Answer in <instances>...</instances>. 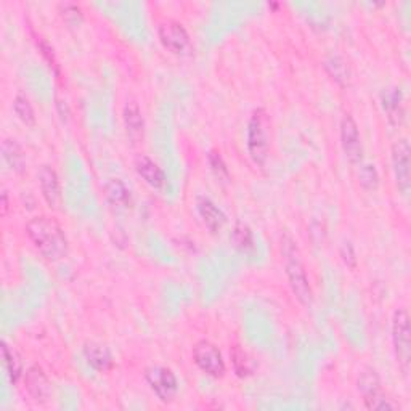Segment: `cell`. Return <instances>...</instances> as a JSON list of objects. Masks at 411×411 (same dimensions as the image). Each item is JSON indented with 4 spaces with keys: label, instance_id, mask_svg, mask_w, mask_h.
I'll return each mask as SVG.
<instances>
[{
    "label": "cell",
    "instance_id": "obj_1",
    "mask_svg": "<svg viewBox=\"0 0 411 411\" xmlns=\"http://www.w3.org/2000/svg\"><path fill=\"white\" fill-rule=\"evenodd\" d=\"M25 230L34 248L49 261H60L68 254V238L63 226L51 217H32Z\"/></svg>",
    "mask_w": 411,
    "mask_h": 411
},
{
    "label": "cell",
    "instance_id": "obj_2",
    "mask_svg": "<svg viewBox=\"0 0 411 411\" xmlns=\"http://www.w3.org/2000/svg\"><path fill=\"white\" fill-rule=\"evenodd\" d=\"M281 253L285 259V268L291 290L302 305L310 307L314 302V291H312L309 277L305 273V267L302 263L299 249L290 236H285L281 241Z\"/></svg>",
    "mask_w": 411,
    "mask_h": 411
},
{
    "label": "cell",
    "instance_id": "obj_3",
    "mask_svg": "<svg viewBox=\"0 0 411 411\" xmlns=\"http://www.w3.org/2000/svg\"><path fill=\"white\" fill-rule=\"evenodd\" d=\"M392 341L400 370L408 375L411 363V329L410 315L405 309L395 310L392 316Z\"/></svg>",
    "mask_w": 411,
    "mask_h": 411
},
{
    "label": "cell",
    "instance_id": "obj_4",
    "mask_svg": "<svg viewBox=\"0 0 411 411\" xmlns=\"http://www.w3.org/2000/svg\"><path fill=\"white\" fill-rule=\"evenodd\" d=\"M158 36L161 44L172 54L178 56H188L193 54L191 39L182 23L174 20L163 21L158 27Z\"/></svg>",
    "mask_w": 411,
    "mask_h": 411
},
{
    "label": "cell",
    "instance_id": "obj_5",
    "mask_svg": "<svg viewBox=\"0 0 411 411\" xmlns=\"http://www.w3.org/2000/svg\"><path fill=\"white\" fill-rule=\"evenodd\" d=\"M268 135L266 129V113L263 110L254 111L248 126V150L256 164L266 163L268 156Z\"/></svg>",
    "mask_w": 411,
    "mask_h": 411
},
{
    "label": "cell",
    "instance_id": "obj_6",
    "mask_svg": "<svg viewBox=\"0 0 411 411\" xmlns=\"http://www.w3.org/2000/svg\"><path fill=\"white\" fill-rule=\"evenodd\" d=\"M193 358L195 363L200 366L201 371L212 377H222L225 375V362L219 351V347L211 341H198L193 347Z\"/></svg>",
    "mask_w": 411,
    "mask_h": 411
},
{
    "label": "cell",
    "instance_id": "obj_7",
    "mask_svg": "<svg viewBox=\"0 0 411 411\" xmlns=\"http://www.w3.org/2000/svg\"><path fill=\"white\" fill-rule=\"evenodd\" d=\"M145 379L148 382L151 390L158 395L161 401L174 400V397L177 395L178 384L177 377L174 375L172 370H169L166 366H150L145 370Z\"/></svg>",
    "mask_w": 411,
    "mask_h": 411
},
{
    "label": "cell",
    "instance_id": "obj_8",
    "mask_svg": "<svg viewBox=\"0 0 411 411\" xmlns=\"http://www.w3.org/2000/svg\"><path fill=\"white\" fill-rule=\"evenodd\" d=\"M411 148L406 139L397 140L392 145V166H394L395 182L399 190L408 196L410 185H411Z\"/></svg>",
    "mask_w": 411,
    "mask_h": 411
},
{
    "label": "cell",
    "instance_id": "obj_9",
    "mask_svg": "<svg viewBox=\"0 0 411 411\" xmlns=\"http://www.w3.org/2000/svg\"><path fill=\"white\" fill-rule=\"evenodd\" d=\"M341 141H342L344 153H346L349 161H351V163H358L363 154L362 139H360V132H358L357 122L353 121V117L351 115H346L342 117Z\"/></svg>",
    "mask_w": 411,
    "mask_h": 411
},
{
    "label": "cell",
    "instance_id": "obj_10",
    "mask_svg": "<svg viewBox=\"0 0 411 411\" xmlns=\"http://www.w3.org/2000/svg\"><path fill=\"white\" fill-rule=\"evenodd\" d=\"M25 386L27 394H30L36 401H44L49 400L50 397V382L47 379L44 370L40 366H31L25 375Z\"/></svg>",
    "mask_w": 411,
    "mask_h": 411
},
{
    "label": "cell",
    "instance_id": "obj_11",
    "mask_svg": "<svg viewBox=\"0 0 411 411\" xmlns=\"http://www.w3.org/2000/svg\"><path fill=\"white\" fill-rule=\"evenodd\" d=\"M39 183L47 204L54 207V209H58L61 204V190L58 176H56L54 169L50 166H42L39 171Z\"/></svg>",
    "mask_w": 411,
    "mask_h": 411
},
{
    "label": "cell",
    "instance_id": "obj_12",
    "mask_svg": "<svg viewBox=\"0 0 411 411\" xmlns=\"http://www.w3.org/2000/svg\"><path fill=\"white\" fill-rule=\"evenodd\" d=\"M198 206V212H200L202 222H204L207 228H209L212 233H217V231H220L224 228L226 217L224 212H222L219 207H217L214 202H212L209 198L200 196L196 201Z\"/></svg>",
    "mask_w": 411,
    "mask_h": 411
},
{
    "label": "cell",
    "instance_id": "obj_13",
    "mask_svg": "<svg viewBox=\"0 0 411 411\" xmlns=\"http://www.w3.org/2000/svg\"><path fill=\"white\" fill-rule=\"evenodd\" d=\"M135 169L137 172H139V176L153 188H163L164 183H166V177H164L163 169H161L153 159H150L148 156H137Z\"/></svg>",
    "mask_w": 411,
    "mask_h": 411
},
{
    "label": "cell",
    "instance_id": "obj_14",
    "mask_svg": "<svg viewBox=\"0 0 411 411\" xmlns=\"http://www.w3.org/2000/svg\"><path fill=\"white\" fill-rule=\"evenodd\" d=\"M124 124H126L127 134H129V137L134 141H139L141 137H143V127H145L143 115H141L139 103L134 102V100L126 103V106H124Z\"/></svg>",
    "mask_w": 411,
    "mask_h": 411
},
{
    "label": "cell",
    "instance_id": "obj_15",
    "mask_svg": "<svg viewBox=\"0 0 411 411\" xmlns=\"http://www.w3.org/2000/svg\"><path fill=\"white\" fill-rule=\"evenodd\" d=\"M84 353H86L89 365H91L93 370L105 373L113 366L111 353L105 346H102V344H97V342L87 344L86 349H84Z\"/></svg>",
    "mask_w": 411,
    "mask_h": 411
},
{
    "label": "cell",
    "instance_id": "obj_16",
    "mask_svg": "<svg viewBox=\"0 0 411 411\" xmlns=\"http://www.w3.org/2000/svg\"><path fill=\"white\" fill-rule=\"evenodd\" d=\"M2 153L3 159L7 161V164L10 166L15 172H23L26 167V159L25 153H23L21 146L16 143L15 140H3L2 143Z\"/></svg>",
    "mask_w": 411,
    "mask_h": 411
},
{
    "label": "cell",
    "instance_id": "obj_17",
    "mask_svg": "<svg viewBox=\"0 0 411 411\" xmlns=\"http://www.w3.org/2000/svg\"><path fill=\"white\" fill-rule=\"evenodd\" d=\"M105 191H106L108 200H110L115 206L126 207L127 204H130L129 188H127L126 183L119 180V178H111V180L106 183Z\"/></svg>",
    "mask_w": 411,
    "mask_h": 411
},
{
    "label": "cell",
    "instance_id": "obj_18",
    "mask_svg": "<svg viewBox=\"0 0 411 411\" xmlns=\"http://www.w3.org/2000/svg\"><path fill=\"white\" fill-rule=\"evenodd\" d=\"M358 389L363 392V397H371L381 392V382L373 368H363L358 376Z\"/></svg>",
    "mask_w": 411,
    "mask_h": 411
},
{
    "label": "cell",
    "instance_id": "obj_19",
    "mask_svg": "<svg viewBox=\"0 0 411 411\" xmlns=\"http://www.w3.org/2000/svg\"><path fill=\"white\" fill-rule=\"evenodd\" d=\"M231 243L235 244V248L241 249V251H251L254 248V239H253V231L248 225L238 224L235 225L233 231H231Z\"/></svg>",
    "mask_w": 411,
    "mask_h": 411
},
{
    "label": "cell",
    "instance_id": "obj_20",
    "mask_svg": "<svg viewBox=\"0 0 411 411\" xmlns=\"http://www.w3.org/2000/svg\"><path fill=\"white\" fill-rule=\"evenodd\" d=\"M13 108H15L16 116L25 122L26 126H34L36 124V115L34 108H32L30 98L25 93H16L15 102H13Z\"/></svg>",
    "mask_w": 411,
    "mask_h": 411
},
{
    "label": "cell",
    "instance_id": "obj_21",
    "mask_svg": "<svg viewBox=\"0 0 411 411\" xmlns=\"http://www.w3.org/2000/svg\"><path fill=\"white\" fill-rule=\"evenodd\" d=\"M2 352H3V362H5V368H7L8 376H10V381L16 382L23 375L21 360L18 358L16 352L13 351V349L8 347L5 342L2 344Z\"/></svg>",
    "mask_w": 411,
    "mask_h": 411
},
{
    "label": "cell",
    "instance_id": "obj_22",
    "mask_svg": "<svg viewBox=\"0 0 411 411\" xmlns=\"http://www.w3.org/2000/svg\"><path fill=\"white\" fill-rule=\"evenodd\" d=\"M231 362H233L236 375L241 377L249 376L254 371V363L251 360V357H249L241 347L233 349V352H231Z\"/></svg>",
    "mask_w": 411,
    "mask_h": 411
},
{
    "label": "cell",
    "instance_id": "obj_23",
    "mask_svg": "<svg viewBox=\"0 0 411 411\" xmlns=\"http://www.w3.org/2000/svg\"><path fill=\"white\" fill-rule=\"evenodd\" d=\"M326 69L329 71V74H331L338 82L344 84V86L349 82V75H351V73H349V66L346 64V61L339 58V56H331V58L326 61Z\"/></svg>",
    "mask_w": 411,
    "mask_h": 411
},
{
    "label": "cell",
    "instance_id": "obj_24",
    "mask_svg": "<svg viewBox=\"0 0 411 411\" xmlns=\"http://www.w3.org/2000/svg\"><path fill=\"white\" fill-rule=\"evenodd\" d=\"M358 178H360V185L365 190H376L379 187V174L373 164H365L358 171Z\"/></svg>",
    "mask_w": 411,
    "mask_h": 411
},
{
    "label": "cell",
    "instance_id": "obj_25",
    "mask_svg": "<svg viewBox=\"0 0 411 411\" xmlns=\"http://www.w3.org/2000/svg\"><path fill=\"white\" fill-rule=\"evenodd\" d=\"M365 406L368 410H395L397 405L392 403V401L377 392V394L371 395V397H365Z\"/></svg>",
    "mask_w": 411,
    "mask_h": 411
},
{
    "label": "cell",
    "instance_id": "obj_26",
    "mask_svg": "<svg viewBox=\"0 0 411 411\" xmlns=\"http://www.w3.org/2000/svg\"><path fill=\"white\" fill-rule=\"evenodd\" d=\"M209 164H211L212 171H214V174L217 177L222 178V180H228V178H230L228 169H226L220 153H217V151H211V153H209Z\"/></svg>",
    "mask_w": 411,
    "mask_h": 411
},
{
    "label": "cell",
    "instance_id": "obj_27",
    "mask_svg": "<svg viewBox=\"0 0 411 411\" xmlns=\"http://www.w3.org/2000/svg\"><path fill=\"white\" fill-rule=\"evenodd\" d=\"M60 13L63 16V20L69 25H74V23H79L82 20V12L78 5L74 3H61L60 5Z\"/></svg>",
    "mask_w": 411,
    "mask_h": 411
},
{
    "label": "cell",
    "instance_id": "obj_28",
    "mask_svg": "<svg viewBox=\"0 0 411 411\" xmlns=\"http://www.w3.org/2000/svg\"><path fill=\"white\" fill-rule=\"evenodd\" d=\"M400 102H401V95H400V92H397V91L389 93V95L386 97L384 108L390 115V117H394L397 115L401 116V103Z\"/></svg>",
    "mask_w": 411,
    "mask_h": 411
},
{
    "label": "cell",
    "instance_id": "obj_29",
    "mask_svg": "<svg viewBox=\"0 0 411 411\" xmlns=\"http://www.w3.org/2000/svg\"><path fill=\"white\" fill-rule=\"evenodd\" d=\"M341 257L342 261L347 263L349 267H355L357 266V257H355V251H353V246L351 243H344L341 248Z\"/></svg>",
    "mask_w": 411,
    "mask_h": 411
},
{
    "label": "cell",
    "instance_id": "obj_30",
    "mask_svg": "<svg viewBox=\"0 0 411 411\" xmlns=\"http://www.w3.org/2000/svg\"><path fill=\"white\" fill-rule=\"evenodd\" d=\"M8 212V196H7V191L2 193V215L5 217Z\"/></svg>",
    "mask_w": 411,
    "mask_h": 411
}]
</instances>
